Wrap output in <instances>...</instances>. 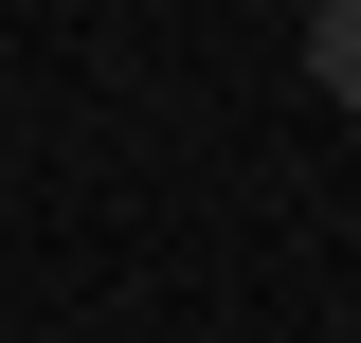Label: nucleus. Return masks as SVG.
<instances>
[{"label":"nucleus","instance_id":"nucleus-1","mask_svg":"<svg viewBox=\"0 0 361 343\" xmlns=\"http://www.w3.org/2000/svg\"><path fill=\"white\" fill-rule=\"evenodd\" d=\"M307 73H325V109H361V0H307Z\"/></svg>","mask_w":361,"mask_h":343}]
</instances>
